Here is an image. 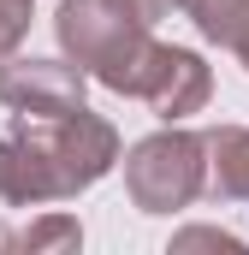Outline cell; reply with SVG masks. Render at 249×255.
Returning a JSON list of instances; mask_svg holds the SVG:
<instances>
[{"label":"cell","mask_w":249,"mask_h":255,"mask_svg":"<svg viewBox=\"0 0 249 255\" xmlns=\"http://www.w3.org/2000/svg\"><path fill=\"white\" fill-rule=\"evenodd\" d=\"M113 160H119V130L89 107L60 113V119L18 113L12 130L0 136V202L12 208L71 202L77 190L101 184Z\"/></svg>","instance_id":"obj_1"},{"label":"cell","mask_w":249,"mask_h":255,"mask_svg":"<svg viewBox=\"0 0 249 255\" xmlns=\"http://www.w3.org/2000/svg\"><path fill=\"white\" fill-rule=\"evenodd\" d=\"M83 89H89V71L77 60H12L0 65V101L12 113H30V119H60L83 107Z\"/></svg>","instance_id":"obj_4"},{"label":"cell","mask_w":249,"mask_h":255,"mask_svg":"<svg viewBox=\"0 0 249 255\" xmlns=\"http://www.w3.org/2000/svg\"><path fill=\"white\" fill-rule=\"evenodd\" d=\"M148 30L154 24L130 0H60V12H54V36H60L65 60H77L113 95L142 89V71H148L154 48H160Z\"/></svg>","instance_id":"obj_2"},{"label":"cell","mask_w":249,"mask_h":255,"mask_svg":"<svg viewBox=\"0 0 249 255\" xmlns=\"http://www.w3.org/2000/svg\"><path fill=\"white\" fill-rule=\"evenodd\" d=\"M208 95H214V71H208V60L190 54V48H166V42L154 48V60H148V71H142V89H136V101H148L154 119H166V125L202 113Z\"/></svg>","instance_id":"obj_5"},{"label":"cell","mask_w":249,"mask_h":255,"mask_svg":"<svg viewBox=\"0 0 249 255\" xmlns=\"http://www.w3.org/2000/svg\"><path fill=\"white\" fill-rule=\"evenodd\" d=\"M24 30H30V0H0V65L18 54Z\"/></svg>","instance_id":"obj_9"},{"label":"cell","mask_w":249,"mask_h":255,"mask_svg":"<svg viewBox=\"0 0 249 255\" xmlns=\"http://www.w3.org/2000/svg\"><path fill=\"white\" fill-rule=\"evenodd\" d=\"M130 6H136L148 24H160V18H172V6H178V0H130Z\"/></svg>","instance_id":"obj_11"},{"label":"cell","mask_w":249,"mask_h":255,"mask_svg":"<svg viewBox=\"0 0 249 255\" xmlns=\"http://www.w3.org/2000/svg\"><path fill=\"white\" fill-rule=\"evenodd\" d=\"M178 12L208 42H220V48H232L244 36V24H249V0H178Z\"/></svg>","instance_id":"obj_7"},{"label":"cell","mask_w":249,"mask_h":255,"mask_svg":"<svg viewBox=\"0 0 249 255\" xmlns=\"http://www.w3.org/2000/svg\"><path fill=\"white\" fill-rule=\"evenodd\" d=\"M208 190V136L196 130H154L124 154V196L142 214H178Z\"/></svg>","instance_id":"obj_3"},{"label":"cell","mask_w":249,"mask_h":255,"mask_svg":"<svg viewBox=\"0 0 249 255\" xmlns=\"http://www.w3.org/2000/svg\"><path fill=\"white\" fill-rule=\"evenodd\" d=\"M12 244H18V238H12V226L0 220V250H12Z\"/></svg>","instance_id":"obj_13"},{"label":"cell","mask_w":249,"mask_h":255,"mask_svg":"<svg viewBox=\"0 0 249 255\" xmlns=\"http://www.w3.org/2000/svg\"><path fill=\"white\" fill-rule=\"evenodd\" d=\"M208 136V190L220 202H249V125H214Z\"/></svg>","instance_id":"obj_6"},{"label":"cell","mask_w":249,"mask_h":255,"mask_svg":"<svg viewBox=\"0 0 249 255\" xmlns=\"http://www.w3.org/2000/svg\"><path fill=\"white\" fill-rule=\"evenodd\" d=\"M232 54H238V60H244V71H249V24H244V36L232 42Z\"/></svg>","instance_id":"obj_12"},{"label":"cell","mask_w":249,"mask_h":255,"mask_svg":"<svg viewBox=\"0 0 249 255\" xmlns=\"http://www.w3.org/2000/svg\"><path fill=\"white\" fill-rule=\"evenodd\" d=\"M18 250L30 255H60V250H83V226H77V214H42V220H30L24 232H18Z\"/></svg>","instance_id":"obj_8"},{"label":"cell","mask_w":249,"mask_h":255,"mask_svg":"<svg viewBox=\"0 0 249 255\" xmlns=\"http://www.w3.org/2000/svg\"><path fill=\"white\" fill-rule=\"evenodd\" d=\"M172 250H220V255H238L244 244H238L232 232H214V226H190V232H178V238H172Z\"/></svg>","instance_id":"obj_10"}]
</instances>
